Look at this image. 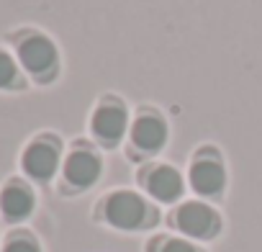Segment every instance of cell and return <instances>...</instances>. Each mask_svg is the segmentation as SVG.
<instances>
[{"instance_id":"1","label":"cell","mask_w":262,"mask_h":252,"mask_svg":"<svg viewBox=\"0 0 262 252\" xmlns=\"http://www.w3.org/2000/svg\"><path fill=\"white\" fill-rule=\"evenodd\" d=\"M128 126L131 111L121 95L108 93L95 103L90 113V134L95 137V142H100L103 147H116L123 137H128Z\"/></svg>"},{"instance_id":"2","label":"cell","mask_w":262,"mask_h":252,"mask_svg":"<svg viewBox=\"0 0 262 252\" xmlns=\"http://www.w3.org/2000/svg\"><path fill=\"white\" fill-rule=\"evenodd\" d=\"M100 214L113 229H123V232H137L155 221V208L134 191L108 193L100 206Z\"/></svg>"},{"instance_id":"3","label":"cell","mask_w":262,"mask_h":252,"mask_svg":"<svg viewBox=\"0 0 262 252\" xmlns=\"http://www.w3.org/2000/svg\"><path fill=\"white\" fill-rule=\"evenodd\" d=\"M18 59L26 72H31L39 82H49L59 72V52L57 44L39 31L26 34L18 41Z\"/></svg>"},{"instance_id":"4","label":"cell","mask_w":262,"mask_h":252,"mask_svg":"<svg viewBox=\"0 0 262 252\" xmlns=\"http://www.w3.org/2000/svg\"><path fill=\"white\" fill-rule=\"evenodd\" d=\"M170 139V123L162 116V111L157 108H139L137 116H131V126H128V142L137 152L142 155H157L160 150H165Z\"/></svg>"},{"instance_id":"5","label":"cell","mask_w":262,"mask_h":252,"mask_svg":"<svg viewBox=\"0 0 262 252\" xmlns=\"http://www.w3.org/2000/svg\"><path fill=\"white\" fill-rule=\"evenodd\" d=\"M188 183L198 196H221L226 188V165L213 147H201L188 167Z\"/></svg>"},{"instance_id":"6","label":"cell","mask_w":262,"mask_h":252,"mask_svg":"<svg viewBox=\"0 0 262 252\" xmlns=\"http://www.w3.org/2000/svg\"><path fill=\"white\" fill-rule=\"evenodd\" d=\"M172 221L188 239H213L221 232V216L203 201H183Z\"/></svg>"},{"instance_id":"7","label":"cell","mask_w":262,"mask_h":252,"mask_svg":"<svg viewBox=\"0 0 262 252\" xmlns=\"http://www.w3.org/2000/svg\"><path fill=\"white\" fill-rule=\"evenodd\" d=\"M144 191L160 201V203H175L183 191H185V183H183V173L167 162H157V165H149L142 175H139Z\"/></svg>"},{"instance_id":"8","label":"cell","mask_w":262,"mask_h":252,"mask_svg":"<svg viewBox=\"0 0 262 252\" xmlns=\"http://www.w3.org/2000/svg\"><path fill=\"white\" fill-rule=\"evenodd\" d=\"M103 173V160L90 147H75L64 160V180L72 188H90Z\"/></svg>"},{"instance_id":"9","label":"cell","mask_w":262,"mask_h":252,"mask_svg":"<svg viewBox=\"0 0 262 252\" xmlns=\"http://www.w3.org/2000/svg\"><path fill=\"white\" fill-rule=\"evenodd\" d=\"M59 167V147L52 139H36L24 152V170L36 180H49Z\"/></svg>"},{"instance_id":"10","label":"cell","mask_w":262,"mask_h":252,"mask_svg":"<svg viewBox=\"0 0 262 252\" xmlns=\"http://www.w3.org/2000/svg\"><path fill=\"white\" fill-rule=\"evenodd\" d=\"M0 208H3L8 219H24L34 208V196L24 185H8L3 196H0Z\"/></svg>"},{"instance_id":"11","label":"cell","mask_w":262,"mask_h":252,"mask_svg":"<svg viewBox=\"0 0 262 252\" xmlns=\"http://www.w3.org/2000/svg\"><path fill=\"white\" fill-rule=\"evenodd\" d=\"M149 252H201L190 239H180V237H167V239H157L152 242Z\"/></svg>"},{"instance_id":"12","label":"cell","mask_w":262,"mask_h":252,"mask_svg":"<svg viewBox=\"0 0 262 252\" xmlns=\"http://www.w3.org/2000/svg\"><path fill=\"white\" fill-rule=\"evenodd\" d=\"M18 80V67L13 62V57H8L6 52H0V88H11Z\"/></svg>"},{"instance_id":"13","label":"cell","mask_w":262,"mask_h":252,"mask_svg":"<svg viewBox=\"0 0 262 252\" xmlns=\"http://www.w3.org/2000/svg\"><path fill=\"white\" fill-rule=\"evenodd\" d=\"M6 252H39V247H36V242H31L26 237H18V239L8 242Z\"/></svg>"}]
</instances>
